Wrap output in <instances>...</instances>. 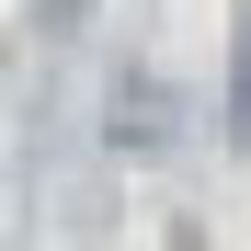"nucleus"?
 Masks as SVG:
<instances>
[{
  "label": "nucleus",
  "instance_id": "obj_1",
  "mask_svg": "<svg viewBox=\"0 0 251 251\" xmlns=\"http://www.w3.org/2000/svg\"><path fill=\"white\" fill-rule=\"evenodd\" d=\"M228 126L251 137V0H240V46H228Z\"/></svg>",
  "mask_w": 251,
  "mask_h": 251
}]
</instances>
